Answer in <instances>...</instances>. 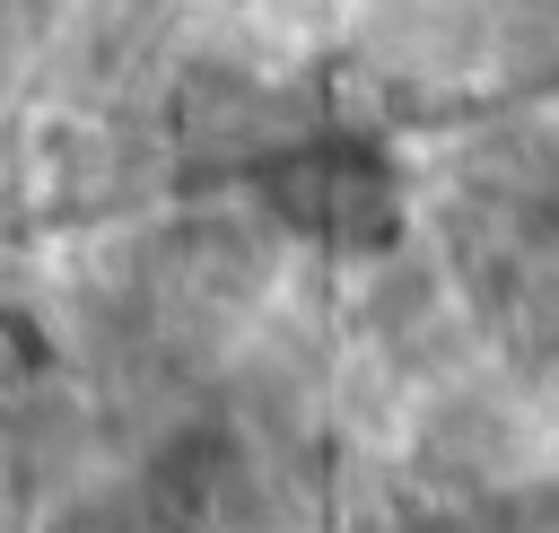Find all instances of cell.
<instances>
[{
  "instance_id": "cell-1",
  "label": "cell",
  "mask_w": 559,
  "mask_h": 533,
  "mask_svg": "<svg viewBox=\"0 0 559 533\" xmlns=\"http://www.w3.org/2000/svg\"><path fill=\"white\" fill-rule=\"evenodd\" d=\"M271 201L323 236V245H349V253H376L393 236V183L367 149L349 140H323V149H297L288 166H271Z\"/></svg>"
}]
</instances>
